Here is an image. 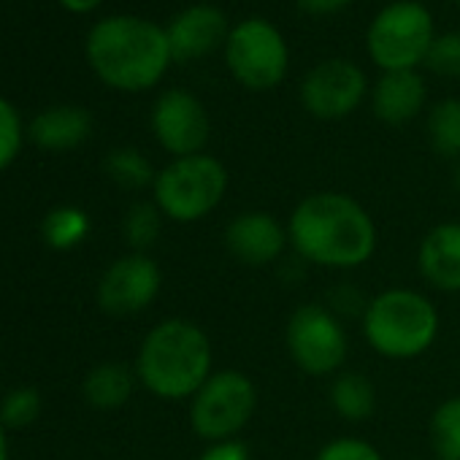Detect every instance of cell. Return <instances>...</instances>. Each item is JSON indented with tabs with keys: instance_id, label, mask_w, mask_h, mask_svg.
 Here are the masks:
<instances>
[{
	"instance_id": "1",
	"label": "cell",
	"mask_w": 460,
	"mask_h": 460,
	"mask_svg": "<svg viewBox=\"0 0 460 460\" xmlns=\"http://www.w3.org/2000/svg\"><path fill=\"white\" fill-rule=\"evenodd\" d=\"M288 239L298 261L320 269H360L376 252V225L347 192H312L288 219Z\"/></svg>"
},
{
	"instance_id": "3",
	"label": "cell",
	"mask_w": 460,
	"mask_h": 460,
	"mask_svg": "<svg viewBox=\"0 0 460 460\" xmlns=\"http://www.w3.org/2000/svg\"><path fill=\"white\" fill-rule=\"evenodd\" d=\"M211 374V341L198 323L184 317L157 323L136 355L138 382L163 401H190Z\"/></svg>"
},
{
	"instance_id": "29",
	"label": "cell",
	"mask_w": 460,
	"mask_h": 460,
	"mask_svg": "<svg viewBox=\"0 0 460 460\" xmlns=\"http://www.w3.org/2000/svg\"><path fill=\"white\" fill-rule=\"evenodd\" d=\"M336 317H360L363 320V314H366V306H368V301L363 298V293L358 290V288H352V285H339L331 296H328V304H325Z\"/></svg>"
},
{
	"instance_id": "25",
	"label": "cell",
	"mask_w": 460,
	"mask_h": 460,
	"mask_svg": "<svg viewBox=\"0 0 460 460\" xmlns=\"http://www.w3.org/2000/svg\"><path fill=\"white\" fill-rule=\"evenodd\" d=\"M41 414V393L31 385L14 387L0 401V422L6 428H28Z\"/></svg>"
},
{
	"instance_id": "16",
	"label": "cell",
	"mask_w": 460,
	"mask_h": 460,
	"mask_svg": "<svg viewBox=\"0 0 460 460\" xmlns=\"http://www.w3.org/2000/svg\"><path fill=\"white\" fill-rule=\"evenodd\" d=\"M425 101L428 87L417 71H387L371 90V111L390 128L411 122L425 109Z\"/></svg>"
},
{
	"instance_id": "14",
	"label": "cell",
	"mask_w": 460,
	"mask_h": 460,
	"mask_svg": "<svg viewBox=\"0 0 460 460\" xmlns=\"http://www.w3.org/2000/svg\"><path fill=\"white\" fill-rule=\"evenodd\" d=\"M176 63L203 60L227 41V17L214 4H192L181 9L165 28Z\"/></svg>"
},
{
	"instance_id": "30",
	"label": "cell",
	"mask_w": 460,
	"mask_h": 460,
	"mask_svg": "<svg viewBox=\"0 0 460 460\" xmlns=\"http://www.w3.org/2000/svg\"><path fill=\"white\" fill-rule=\"evenodd\" d=\"M198 460H252L250 457V447L242 438H227V441H214L208 444Z\"/></svg>"
},
{
	"instance_id": "10",
	"label": "cell",
	"mask_w": 460,
	"mask_h": 460,
	"mask_svg": "<svg viewBox=\"0 0 460 460\" xmlns=\"http://www.w3.org/2000/svg\"><path fill=\"white\" fill-rule=\"evenodd\" d=\"M368 95V79L360 66L331 58L317 63L301 82L304 109L323 122H336L360 109Z\"/></svg>"
},
{
	"instance_id": "28",
	"label": "cell",
	"mask_w": 460,
	"mask_h": 460,
	"mask_svg": "<svg viewBox=\"0 0 460 460\" xmlns=\"http://www.w3.org/2000/svg\"><path fill=\"white\" fill-rule=\"evenodd\" d=\"M314 460H385V457L371 441H363L355 436H341V438L323 444Z\"/></svg>"
},
{
	"instance_id": "13",
	"label": "cell",
	"mask_w": 460,
	"mask_h": 460,
	"mask_svg": "<svg viewBox=\"0 0 460 460\" xmlns=\"http://www.w3.org/2000/svg\"><path fill=\"white\" fill-rule=\"evenodd\" d=\"M225 250L236 263L247 269H263L282 261L290 247L288 225L279 222L271 211H242L225 225L222 234Z\"/></svg>"
},
{
	"instance_id": "17",
	"label": "cell",
	"mask_w": 460,
	"mask_h": 460,
	"mask_svg": "<svg viewBox=\"0 0 460 460\" xmlns=\"http://www.w3.org/2000/svg\"><path fill=\"white\" fill-rule=\"evenodd\" d=\"M28 133L31 141L47 152H68L90 138L93 117L82 106H52L31 122Z\"/></svg>"
},
{
	"instance_id": "12",
	"label": "cell",
	"mask_w": 460,
	"mask_h": 460,
	"mask_svg": "<svg viewBox=\"0 0 460 460\" xmlns=\"http://www.w3.org/2000/svg\"><path fill=\"white\" fill-rule=\"evenodd\" d=\"M152 133L173 157L200 155L206 149L211 122L206 106L190 90H165L152 106Z\"/></svg>"
},
{
	"instance_id": "31",
	"label": "cell",
	"mask_w": 460,
	"mask_h": 460,
	"mask_svg": "<svg viewBox=\"0 0 460 460\" xmlns=\"http://www.w3.org/2000/svg\"><path fill=\"white\" fill-rule=\"evenodd\" d=\"M355 0H296V6L306 17H336L344 9H349Z\"/></svg>"
},
{
	"instance_id": "36",
	"label": "cell",
	"mask_w": 460,
	"mask_h": 460,
	"mask_svg": "<svg viewBox=\"0 0 460 460\" xmlns=\"http://www.w3.org/2000/svg\"><path fill=\"white\" fill-rule=\"evenodd\" d=\"M390 4H393V0H390Z\"/></svg>"
},
{
	"instance_id": "18",
	"label": "cell",
	"mask_w": 460,
	"mask_h": 460,
	"mask_svg": "<svg viewBox=\"0 0 460 460\" xmlns=\"http://www.w3.org/2000/svg\"><path fill=\"white\" fill-rule=\"evenodd\" d=\"M136 379H138L136 368L117 363V360H106L87 371V376L82 382V395L93 409L111 411L130 401V395L136 390Z\"/></svg>"
},
{
	"instance_id": "11",
	"label": "cell",
	"mask_w": 460,
	"mask_h": 460,
	"mask_svg": "<svg viewBox=\"0 0 460 460\" xmlns=\"http://www.w3.org/2000/svg\"><path fill=\"white\" fill-rule=\"evenodd\" d=\"M163 271L146 252L117 258L98 282V306L111 317L141 314L160 296Z\"/></svg>"
},
{
	"instance_id": "32",
	"label": "cell",
	"mask_w": 460,
	"mask_h": 460,
	"mask_svg": "<svg viewBox=\"0 0 460 460\" xmlns=\"http://www.w3.org/2000/svg\"><path fill=\"white\" fill-rule=\"evenodd\" d=\"M60 4L68 9V12H76V14H84V12H93L98 9L103 0H60Z\"/></svg>"
},
{
	"instance_id": "6",
	"label": "cell",
	"mask_w": 460,
	"mask_h": 460,
	"mask_svg": "<svg viewBox=\"0 0 460 460\" xmlns=\"http://www.w3.org/2000/svg\"><path fill=\"white\" fill-rule=\"evenodd\" d=\"M436 39V22L420 0H393L366 31V49L382 74L417 71L425 66L430 44Z\"/></svg>"
},
{
	"instance_id": "26",
	"label": "cell",
	"mask_w": 460,
	"mask_h": 460,
	"mask_svg": "<svg viewBox=\"0 0 460 460\" xmlns=\"http://www.w3.org/2000/svg\"><path fill=\"white\" fill-rule=\"evenodd\" d=\"M425 68L441 79H460V31H449L433 39Z\"/></svg>"
},
{
	"instance_id": "22",
	"label": "cell",
	"mask_w": 460,
	"mask_h": 460,
	"mask_svg": "<svg viewBox=\"0 0 460 460\" xmlns=\"http://www.w3.org/2000/svg\"><path fill=\"white\" fill-rule=\"evenodd\" d=\"M103 168L109 173V179L114 184H119L122 190H146L155 184V168L149 163V157L133 146H117L106 155Z\"/></svg>"
},
{
	"instance_id": "23",
	"label": "cell",
	"mask_w": 460,
	"mask_h": 460,
	"mask_svg": "<svg viewBox=\"0 0 460 460\" xmlns=\"http://www.w3.org/2000/svg\"><path fill=\"white\" fill-rule=\"evenodd\" d=\"M163 211L155 200H138L125 211L122 219V234L133 252H146L157 244L160 230H163Z\"/></svg>"
},
{
	"instance_id": "35",
	"label": "cell",
	"mask_w": 460,
	"mask_h": 460,
	"mask_svg": "<svg viewBox=\"0 0 460 460\" xmlns=\"http://www.w3.org/2000/svg\"><path fill=\"white\" fill-rule=\"evenodd\" d=\"M455 4H457V6H460V0H455Z\"/></svg>"
},
{
	"instance_id": "24",
	"label": "cell",
	"mask_w": 460,
	"mask_h": 460,
	"mask_svg": "<svg viewBox=\"0 0 460 460\" xmlns=\"http://www.w3.org/2000/svg\"><path fill=\"white\" fill-rule=\"evenodd\" d=\"M430 447L438 460H460V395L447 398L433 409Z\"/></svg>"
},
{
	"instance_id": "27",
	"label": "cell",
	"mask_w": 460,
	"mask_h": 460,
	"mask_svg": "<svg viewBox=\"0 0 460 460\" xmlns=\"http://www.w3.org/2000/svg\"><path fill=\"white\" fill-rule=\"evenodd\" d=\"M22 119L20 111L0 98V171H6L22 149Z\"/></svg>"
},
{
	"instance_id": "2",
	"label": "cell",
	"mask_w": 460,
	"mask_h": 460,
	"mask_svg": "<svg viewBox=\"0 0 460 460\" xmlns=\"http://www.w3.org/2000/svg\"><path fill=\"white\" fill-rule=\"evenodd\" d=\"M84 49L95 76L122 93H144L155 87L173 63L165 28L133 14L95 22L87 33Z\"/></svg>"
},
{
	"instance_id": "4",
	"label": "cell",
	"mask_w": 460,
	"mask_h": 460,
	"mask_svg": "<svg viewBox=\"0 0 460 460\" xmlns=\"http://www.w3.org/2000/svg\"><path fill=\"white\" fill-rule=\"evenodd\" d=\"M371 349L387 360L425 355L438 336V312L428 296L409 288H390L374 296L360 320Z\"/></svg>"
},
{
	"instance_id": "34",
	"label": "cell",
	"mask_w": 460,
	"mask_h": 460,
	"mask_svg": "<svg viewBox=\"0 0 460 460\" xmlns=\"http://www.w3.org/2000/svg\"><path fill=\"white\" fill-rule=\"evenodd\" d=\"M452 187L460 192V160H455V168H452Z\"/></svg>"
},
{
	"instance_id": "9",
	"label": "cell",
	"mask_w": 460,
	"mask_h": 460,
	"mask_svg": "<svg viewBox=\"0 0 460 460\" xmlns=\"http://www.w3.org/2000/svg\"><path fill=\"white\" fill-rule=\"evenodd\" d=\"M285 344L293 363L314 379L336 376L339 371H344L349 355L344 320L336 317L325 304L298 306L288 320Z\"/></svg>"
},
{
	"instance_id": "21",
	"label": "cell",
	"mask_w": 460,
	"mask_h": 460,
	"mask_svg": "<svg viewBox=\"0 0 460 460\" xmlns=\"http://www.w3.org/2000/svg\"><path fill=\"white\" fill-rule=\"evenodd\" d=\"M425 128L436 155L460 160V98H444L430 106Z\"/></svg>"
},
{
	"instance_id": "20",
	"label": "cell",
	"mask_w": 460,
	"mask_h": 460,
	"mask_svg": "<svg viewBox=\"0 0 460 460\" xmlns=\"http://www.w3.org/2000/svg\"><path fill=\"white\" fill-rule=\"evenodd\" d=\"M41 234H44L47 247H52L58 252H68L87 239L90 217L79 206H58L44 217Z\"/></svg>"
},
{
	"instance_id": "8",
	"label": "cell",
	"mask_w": 460,
	"mask_h": 460,
	"mask_svg": "<svg viewBox=\"0 0 460 460\" xmlns=\"http://www.w3.org/2000/svg\"><path fill=\"white\" fill-rule=\"evenodd\" d=\"M222 52L230 76L252 93L279 87L290 68V47L282 31L258 17L230 28Z\"/></svg>"
},
{
	"instance_id": "5",
	"label": "cell",
	"mask_w": 460,
	"mask_h": 460,
	"mask_svg": "<svg viewBox=\"0 0 460 460\" xmlns=\"http://www.w3.org/2000/svg\"><path fill=\"white\" fill-rule=\"evenodd\" d=\"M227 192V168L214 155L173 157L157 171L152 200L165 219L190 225L208 217Z\"/></svg>"
},
{
	"instance_id": "7",
	"label": "cell",
	"mask_w": 460,
	"mask_h": 460,
	"mask_svg": "<svg viewBox=\"0 0 460 460\" xmlns=\"http://www.w3.org/2000/svg\"><path fill=\"white\" fill-rule=\"evenodd\" d=\"M258 411L255 382L236 368L214 371L190 398V428L198 438L214 444L239 438Z\"/></svg>"
},
{
	"instance_id": "15",
	"label": "cell",
	"mask_w": 460,
	"mask_h": 460,
	"mask_svg": "<svg viewBox=\"0 0 460 460\" xmlns=\"http://www.w3.org/2000/svg\"><path fill=\"white\" fill-rule=\"evenodd\" d=\"M417 269L430 288L460 293V222H438L428 230L417 250Z\"/></svg>"
},
{
	"instance_id": "33",
	"label": "cell",
	"mask_w": 460,
	"mask_h": 460,
	"mask_svg": "<svg viewBox=\"0 0 460 460\" xmlns=\"http://www.w3.org/2000/svg\"><path fill=\"white\" fill-rule=\"evenodd\" d=\"M9 428L0 422V460H9Z\"/></svg>"
},
{
	"instance_id": "19",
	"label": "cell",
	"mask_w": 460,
	"mask_h": 460,
	"mask_svg": "<svg viewBox=\"0 0 460 460\" xmlns=\"http://www.w3.org/2000/svg\"><path fill=\"white\" fill-rule=\"evenodd\" d=\"M331 406L347 422H363L374 414L376 387L360 371H339L331 382Z\"/></svg>"
}]
</instances>
